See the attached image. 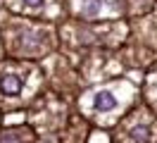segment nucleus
<instances>
[{
	"label": "nucleus",
	"instance_id": "nucleus-3",
	"mask_svg": "<svg viewBox=\"0 0 157 143\" xmlns=\"http://www.w3.org/2000/svg\"><path fill=\"white\" fill-rule=\"evenodd\" d=\"M102 7V0H86V7H83V14L86 17H95Z\"/></svg>",
	"mask_w": 157,
	"mask_h": 143
},
{
	"label": "nucleus",
	"instance_id": "nucleus-5",
	"mask_svg": "<svg viewBox=\"0 0 157 143\" xmlns=\"http://www.w3.org/2000/svg\"><path fill=\"white\" fill-rule=\"evenodd\" d=\"M24 5H29V7H40L43 0H24Z\"/></svg>",
	"mask_w": 157,
	"mask_h": 143
},
{
	"label": "nucleus",
	"instance_id": "nucleus-4",
	"mask_svg": "<svg viewBox=\"0 0 157 143\" xmlns=\"http://www.w3.org/2000/svg\"><path fill=\"white\" fill-rule=\"evenodd\" d=\"M131 136H133V138H136L138 143H145V138H147V131L143 129V126H136V129L131 131Z\"/></svg>",
	"mask_w": 157,
	"mask_h": 143
},
{
	"label": "nucleus",
	"instance_id": "nucleus-2",
	"mask_svg": "<svg viewBox=\"0 0 157 143\" xmlns=\"http://www.w3.org/2000/svg\"><path fill=\"white\" fill-rule=\"evenodd\" d=\"M93 107H95L98 112L114 110V107H117V98H114L112 93H107V91H100V93L95 95V100H93Z\"/></svg>",
	"mask_w": 157,
	"mask_h": 143
},
{
	"label": "nucleus",
	"instance_id": "nucleus-1",
	"mask_svg": "<svg viewBox=\"0 0 157 143\" xmlns=\"http://www.w3.org/2000/svg\"><path fill=\"white\" fill-rule=\"evenodd\" d=\"M21 86H24V81H21L19 74H5V76H2V81H0L2 93H7V95H17L21 91Z\"/></svg>",
	"mask_w": 157,
	"mask_h": 143
}]
</instances>
